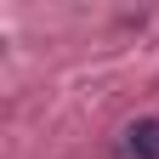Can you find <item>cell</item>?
Masks as SVG:
<instances>
[{"instance_id":"obj_1","label":"cell","mask_w":159,"mask_h":159,"mask_svg":"<svg viewBox=\"0 0 159 159\" xmlns=\"http://www.w3.org/2000/svg\"><path fill=\"white\" fill-rule=\"evenodd\" d=\"M125 153L131 159H159V119H136L125 131Z\"/></svg>"}]
</instances>
